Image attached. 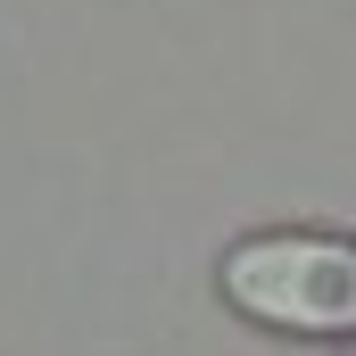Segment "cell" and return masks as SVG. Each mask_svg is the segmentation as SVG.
<instances>
[{
	"instance_id": "obj_1",
	"label": "cell",
	"mask_w": 356,
	"mask_h": 356,
	"mask_svg": "<svg viewBox=\"0 0 356 356\" xmlns=\"http://www.w3.org/2000/svg\"><path fill=\"white\" fill-rule=\"evenodd\" d=\"M224 298L266 323V332H307V340H348L356 332V241L332 232H249L224 249Z\"/></svg>"
}]
</instances>
